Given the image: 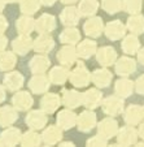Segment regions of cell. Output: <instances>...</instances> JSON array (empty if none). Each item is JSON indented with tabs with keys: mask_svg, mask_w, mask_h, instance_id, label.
Segmentation results:
<instances>
[{
	"mask_svg": "<svg viewBox=\"0 0 144 147\" xmlns=\"http://www.w3.org/2000/svg\"><path fill=\"white\" fill-rule=\"evenodd\" d=\"M69 82L75 89H83L91 83V73L83 63H75L74 68L70 70Z\"/></svg>",
	"mask_w": 144,
	"mask_h": 147,
	"instance_id": "6da1fadb",
	"label": "cell"
},
{
	"mask_svg": "<svg viewBox=\"0 0 144 147\" xmlns=\"http://www.w3.org/2000/svg\"><path fill=\"white\" fill-rule=\"evenodd\" d=\"M101 109L102 112L108 116H118L122 115L125 111V102L123 98L118 95H111V96L102 99L101 102Z\"/></svg>",
	"mask_w": 144,
	"mask_h": 147,
	"instance_id": "7a4b0ae2",
	"label": "cell"
},
{
	"mask_svg": "<svg viewBox=\"0 0 144 147\" xmlns=\"http://www.w3.org/2000/svg\"><path fill=\"white\" fill-rule=\"evenodd\" d=\"M97 124V117L92 109L87 108L86 111L80 112L77 117V128L82 133H88L96 126Z\"/></svg>",
	"mask_w": 144,
	"mask_h": 147,
	"instance_id": "3957f363",
	"label": "cell"
},
{
	"mask_svg": "<svg viewBox=\"0 0 144 147\" xmlns=\"http://www.w3.org/2000/svg\"><path fill=\"white\" fill-rule=\"evenodd\" d=\"M26 124L33 130H40L44 129L48 122V113H46L43 109H34L27 112L25 119Z\"/></svg>",
	"mask_w": 144,
	"mask_h": 147,
	"instance_id": "277c9868",
	"label": "cell"
},
{
	"mask_svg": "<svg viewBox=\"0 0 144 147\" xmlns=\"http://www.w3.org/2000/svg\"><path fill=\"white\" fill-rule=\"evenodd\" d=\"M126 30H127V26L122 24L121 20H114L105 25L104 34L111 40H121L126 35Z\"/></svg>",
	"mask_w": 144,
	"mask_h": 147,
	"instance_id": "5b68a950",
	"label": "cell"
},
{
	"mask_svg": "<svg viewBox=\"0 0 144 147\" xmlns=\"http://www.w3.org/2000/svg\"><path fill=\"white\" fill-rule=\"evenodd\" d=\"M56 57H57L58 63H60L61 65H65V67H68V68L74 67L78 60L77 48H74L73 45H66L58 50Z\"/></svg>",
	"mask_w": 144,
	"mask_h": 147,
	"instance_id": "8992f818",
	"label": "cell"
},
{
	"mask_svg": "<svg viewBox=\"0 0 144 147\" xmlns=\"http://www.w3.org/2000/svg\"><path fill=\"white\" fill-rule=\"evenodd\" d=\"M60 106H62V100H61V95L56 94V92H46L43 94L42 99H40V109L46 112V113L51 115L56 112Z\"/></svg>",
	"mask_w": 144,
	"mask_h": 147,
	"instance_id": "52a82bcc",
	"label": "cell"
},
{
	"mask_svg": "<svg viewBox=\"0 0 144 147\" xmlns=\"http://www.w3.org/2000/svg\"><path fill=\"white\" fill-rule=\"evenodd\" d=\"M34 47V39L30 34H19L13 42H12V50L16 52V55L25 56Z\"/></svg>",
	"mask_w": 144,
	"mask_h": 147,
	"instance_id": "ba28073f",
	"label": "cell"
},
{
	"mask_svg": "<svg viewBox=\"0 0 144 147\" xmlns=\"http://www.w3.org/2000/svg\"><path fill=\"white\" fill-rule=\"evenodd\" d=\"M116 137H117L118 144H122V146H133V144H135L138 142L139 133L135 129V126L126 124V126L119 129Z\"/></svg>",
	"mask_w": 144,
	"mask_h": 147,
	"instance_id": "9c48e42d",
	"label": "cell"
},
{
	"mask_svg": "<svg viewBox=\"0 0 144 147\" xmlns=\"http://www.w3.org/2000/svg\"><path fill=\"white\" fill-rule=\"evenodd\" d=\"M50 85H52V83L47 76L34 74L29 81V90L33 94H46L50 90Z\"/></svg>",
	"mask_w": 144,
	"mask_h": 147,
	"instance_id": "30bf717a",
	"label": "cell"
},
{
	"mask_svg": "<svg viewBox=\"0 0 144 147\" xmlns=\"http://www.w3.org/2000/svg\"><path fill=\"white\" fill-rule=\"evenodd\" d=\"M102 102V92L99 90V87H91L87 91L82 94V106H84L88 109H95L101 104Z\"/></svg>",
	"mask_w": 144,
	"mask_h": 147,
	"instance_id": "8fae6325",
	"label": "cell"
},
{
	"mask_svg": "<svg viewBox=\"0 0 144 147\" xmlns=\"http://www.w3.org/2000/svg\"><path fill=\"white\" fill-rule=\"evenodd\" d=\"M104 22H102L101 17L97 16H92L88 17L87 21L83 24V31L87 36H91V38H97L102 34L104 31Z\"/></svg>",
	"mask_w": 144,
	"mask_h": 147,
	"instance_id": "7c38bea8",
	"label": "cell"
},
{
	"mask_svg": "<svg viewBox=\"0 0 144 147\" xmlns=\"http://www.w3.org/2000/svg\"><path fill=\"white\" fill-rule=\"evenodd\" d=\"M114 69H116V73L118 76L127 77V76L133 74L136 70V61L133 57L122 56V57L117 59L116 64H114Z\"/></svg>",
	"mask_w": 144,
	"mask_h": 147,
	"instance_id": "4fadbf2b",
	"label": "cell"
},
{
	"mask_svg": "<svg viewBox=\"0 0 144 147\" xmlns=\"http://www.w3.org/2000/svg\"><path fill=\"white\" fill-rule=\"evenodd\" d=\"M77 113L72 111L70 108H65L60 111L56 116V124L60 126L62 130H70L77 125Z\"/></svg>",
	"mask_w": 144,
	"mask_h": 147,
	"instance_id": "5bb4252c",
	"label": "cell"
},
{
	"mask_svg": "<svg viewBox=\"0 0 144 147\" xmlns=\"http://www.w3.org/2000/svg\"><path fill=\"white\" fill-rule=\"evenodd\" d=\"M97 130H99V134H101L102 137L111 139L113 137H116L117 133H118V130H119L118 122H117V120L113 119V116L105 117V119H102L99 122Z\"/></svg>",
	"mask_w": 144,
	"mask_h": 147,
	"instance_id": "9a60e30c",
	"label": "cell"
},
{
	"mask_svg": "<svg viewBox=\"0 0 144 147\" xmlns=\"http://www.w3.org/2000/svg\"><path fill=\"white\" fill-rule=\"evenodd\" d=\"M117 59H118V56H117L116 50L111 46L101 47L96 51V60L101 67H112L116 64Z\"/></svg>",
	"mask_w": 144,
	"mask_h": 147,
	"instance_id": "2e32d148",
	"label": "cell"
},
{
	"mask_svg": "<svg viewBox=\"0 0 144 147\" xmlns=\"http://www.w3.org/2000/svg\"><path fill=\"white\" fill-rule=\"evenodd\" d=\"M51 67V60L44 53L35 55L29 63V69L33 74H44Z\"/></svg>",
	"mask_w": 144,
	"mask_h": 147,
	"instance_id": "e0dca14e",
	"label": "cell"
},
{
	"mask_svg": "<svg viewBox=\"0 0 144 147\" xmlns=\"http://www.w3.org/2000/svg\"><path fill=\"white\" fill-rule=\"evenodd\" d=\"M112 78H113V74H112V72H109L106 69V67L100 68V69H95L91 73V82L96 87H99V89L109 87V85L112 82Z\"/></svg>",
	"mask_w": 144,
	"mask_h": 147,
	"instance_id": "ac0fdd59",
	"label": "cell"
},
{
	"mask_svg": "<svg viewBox=\"0 0 144 147\" xmlns=\"http://www.w3.org/2000/svg\"><path fill=\"white\" fill-rule=\"evenodd\" d=\"M57 26L55 16L48 13H43L39 18L35 20V30L39 34H50L51 31H53Z\"/></svg>",
	"mask_w": 144,
	"mask_h": 147,
	"instance_id": "d6986e66",
	"label": "cell"
},
{
	"mask_svg": "<svg viewBox=\"0 0 144 147\" xmlns=\"http://www.w3.org/2000/svg\"><path fill=\"white\" fill-rule=\"evenodd\" d=\"M80 12L78 8H75L74 5H68L62 9V12L60 13V21L61 24L66 28L69 26H75L78 25L80 20Z\"/></svg>",
	"mask_w": 144,
	"mask_h": 147,
	"instance_id": "ffe728a7",
	"label": "cell"
},
{
	"mask_svg": "<svg viewBox=\"0 0 144 147\" xmlns=\"http://www.w3.org/2000/svg\"><path fill=\"white\" fill-rule=\"evenodd\" d=\"M69 76H70L69 68L61 64L57 65V67H53L48 73V78H50L51 83L56 85V86H62L66 81H69Z\"/></svg>",
	"mask_w": 144,
	"mask_h": 147,
	"instance_id": "44dd1931",
	"label": "cell"
},
{
	"mask_svg": "<svg viewBox=\"0 0 144 147\" xmlns=\"http://www.w3.org/2000/svg\"><path fill=\"white\" fill-rule=\"evenodd\" d=\"M144 119V112L143 107L138 106V104H131L123 111V120L127 125H139Z\"/></svg>",
	"mask_w": 144,
	"mask_h": 147,
	"instance_id": "7402d4cb",
	"label": "cell"
},
{
	"mask_svg": "<svg viewBox=\"0 0 144 147\" xmlns=\"http://www.w3.org/2000/svg\"><path fill=\"white\" fill-rule=\"evenodd\" d=\"M12 104L17 111H29L34 104V99L29 91H17L12 98Z\"/></svg>",
	"mask_w": 144,
	"mask_h": 147,
	"instance_id": "603a6c76",
	"label": "cell"
},
{
	"mask_svg": "<svg viewBox=\"0 0 144 147\" xmlns=\"http://www.w3.org/2000/svg\"><path fill=\"white\" fill-rule=\"evenodd\" d=\"M61 139H62V129L57 124L47 126L42 133V141L47 146H53V144L60 143Z\"/></svg>",
	"mask_w": 144,
	"mask_h": 147,
	"instance_id": "cb8c5ba5",
	"label": "cell"
},
{
	"mask_svg": "<svg viewBox=\"0 0 144 147\" xmlns=\"http://www.w3.org/2000/svg\"><path fill=\"white\" fill-rule=\"evenodd\" d=\"M61 100H62V106H65L66 108L74 109L82 106V94L77 90L64 89L61 91Z\"/></svg>",
	"mask_w": 144,
	"mask_h": 147,
	"instance_id": "d4e9b609",
	"label": "cell"
},
{
	"mask_svg": "<svg viewBox=\"0 0 144 147\" xmlns=\"http://www.w3.org/2000/svg\"><path fill=\"white\" fill-rule=\"evenodd\" d=\"M55 47V39L50 34H39L38 38L34 39L33 50L38 53H48Z\"/></svg>",
	"mask_w": 144,
	"mask_h": 147,
	"instance_id": "484cf974",
	"label": "cell"
},
{
	"mask_svg": "<svg viewBox=\"0 0 144 147\" xmlns=\"http://www.w3.org/2000/svg\"><path fill=\"white\" fill-rule=\"evenodd\" d=\"M134 90H135V82H133L131 80H129L126 77L119 78L116 82V85H114V92H116V95L123 98V99L131 96Z\"/></svg>",
	"mask_w": 144,
	"mask_h": 147,
	"instance_id": "4316f807",
	"label": "cell"
},
{
	"mask_svg": "<svg viewBox=\"0 0 144 147\" xmlns=\"http://www.w3.org/2000/svg\"><path fill=\"white\" fill-rule=\"evenodd\" d=\"M96 51H97V45L96 42L92 40V39L80 40L77 46L78 57L80 59H90L91 56L96 55Z\"/></svg>",
	"mask_w": 144,
	"mask_h": 147,
	"instance_id": "83f0119b",
	"label": "cell"
},
{
	"mask_svg": "<svg viewBox=\"0 0 144 147\" xmlns=\"http://www.w3.org/2000/svg\"><path fill=\"white\" fill-rule=\"evenodd\" d=\"M121 48L126 55H135L140 50V40L138 39L136 34L131 33L130 35H125L122 38Z\"/></svg>",
	"mask_w": 144,
	"mask_h": 147,
	"instance_id": "f1b7e54d",
	"label": "cell"
},
{
	"mask_svg": "<svg viewBox=\"0 0 144 147\" xmlns=\"http://www.w3.org/2000/svg\"><path fill=\"white\" fill-rule=\"evenodd\" d=\"M58 40L62 45H77L80 42V31L74 26L64 29L58 35Z\"/></svg>",
	"mask_w": 144,
	"mask_h": 147,
	"instance_id": "f546056e",
	"label": "cell"
},
{
	"mask_svg": "<svg viewBox=\"0 0 144 147\" xmlns=\"http://www.w3.org/2000/svg\"><path fill=\"white\" fill-rule=\"evenodd\" d=\"M23 82H25L23 76L19 72H16V70L7 73L5 77H4V85L11 91H18L23 86Z\"/></svg>",
	"mask_w": 144,
	"mask_h": 147,
	"instance_id": "4dcf8cb0",
	"label": "cell"
},
{
	"mask_svg": "<svg viewBox=\"0 0 144 147\" xmlns=\"http://www.w3.org/2000/svg\"><path fill=\"white\" fill-rule=\"evenodd\" d=\"M18 119V111L13 106H4L0 108V126H11Z\"/></svg>",
	"mask_w": 144,
	"mask_h": 147,
	"instance_id": "1f68e13d",
	"label": "cell"
},
{
	"mask_svg": "<svg viewBox=\"0 0 144 147\" xmlns=\"http://www.w3.org/2000/svg\"><path fill=\"white\" fill-rule=\"evenodd\" d=\"M1 141H3L4 146H16V144L21 143V138H22V133L21 130L13 126H9L7 130H4L0 136Z\"/></svg>",
	"mask_w": 144,
	"mask_h": 147,
	"instance_id": "d6a6232c",
	"label": "cell"
},
{
	"mask_svg": "<svg viewBox=\"0 0 144 147\" xmlns=\"http://www.w3.org/2000/svg\"><path fill=\"white\" fill-rule=\"evenodd\" d=\"M100 8V3L97 0H79L78 9L80 12L82 17H92L96 14V12Z\"/></svg>",
	"mask_w": 144,
	"mask_h": 147,
	"instance_id": "836d02e7",
	"label": "cell"
},
{
	"mask_svg": "<svg viewBox=\"0 0 144 147\" xmlns=\"http://www.w3.org/2000/svg\"><path fill=\"white\" fill-rule=\"evenodd\" d=\"M16 29L19 34H31L35 30V20L29 14H23L16 21Z\"/></svg>",
	"mask_w": 144,
	"mask_h": 147,
	"instance_id": "e575fe53",
	"label": "cell"
},
{
	"mask_svg": "<svg viewBox=\"0 0 144 147\" xmlns=\"http://www.w3.org/2000/svg\"><path fill=\"white\" fill-rule=\"evenodd\" d=\"M126 26L133 34H144V16L140 13L131 14L126 22Z\"/></svg>",
	"mask_w": 144,
	"mask_h": 147,
	"instance_id": "d590c367",
	"label": "cell"
},
{
	"mask_svg": "<svg viewBox=\"0 0 144 147\" xmlns=\"http://www.w3.org/2000/svg\"><path fill=\"white\" fill-rule=\"evenodd\" d=\"M16 52H11V51H1L0 52V70L8 72V70L13 69L16 67Z\"/></svg>",
	"mask_w": 144,
	"mask_h": 147,
	"instance_id": "8d00e7d4",
	"label": "cell"
},
{
	"mask_svg": "<svg viewBox=\"0 0 144 147\" xmlns=\"http://www.w3.org/2000/svg\"><path fill=\"white\" fill-rule=\"evenodd\" d=\"M43 143L42 141V134L36 133V130H27L26 133L22 134L21 138V146H40Z\"/></svg>",
	"mask_w": 144,
	"mask_h": 147,
	"instance_id": "74e56055",
	"label": "cell"
},
{
	"mask_svg": "<svg viewBox=\"0 0 144 147\" xmlns=\"http://www.w3.org/2000/svg\"><path fill=\"white\" fill-rule=\"evenodd\" d=\"M40 1L39 0H19V11L23 14L33 16L34 13L40 9Z\"/></svg>",
	"mask_w": 144,
	"mask_h": 147,
	"instance_id": "f35d334b",
	"label": "cell"
},
{
	"mask_svg": "<svg viewBox=\"0 0 144 147\" xmlns=\"http://www.w3.org/2000/svg\"><path fill=\"white\" fill-rule=\"evenodd\" d=\"M141 7H143V0H123L122 1V11H125L129 14L140 13Z\"/></svg>",
	"mask_w": 144,
	"mask_h": 147,
	"instance_id": "ab89813d",
	"label": "cell"
},
{
	"mask_svg": "<svg viewBox=\"0 0 144 147\" xmlns=\"http://www.w3.org/2000/svg\"><path fill=\"white\" fill-rule=\"evenodd\" d=\"M122 1L123 0H101V7L108 14H116L122 11Z\"/></svg>",
	"mask_w": 144,
	"mask_h": 147,
	"instance_id": "60d3db41",
	"label": "cell"
},
{
	"mask_svg": "<svg viewBox=\"0 0 144 147\" xmlns=\"http://www.w3.org/2000/svg\"><path fill=\"white\" fill-rule=\"evenodd\" d=\"M86 144L87 146H106L108 144V138L102 137L101 134H96V136L91 137Z\"/></svg>",
	"mask_w": 144,
	"mask_h": 147,
	"instance_id": "b9f144b4",
	"label": "cell"
},
{
	"mask_svg": "<svg viewBox=\"0 0 144 147\" xmlns=\"http://www.w3.org/2000/svg\"><path fill=\"white\" fill-rule=\"evenodd\" d=\"M135 91L139 95H143L144 96V74L140 76L138 80L135 81Z\"/></svg>",
	"mask_w": 144,
	"mask_h": 147,
	"instance_id": "7bdbcfd3",
	"label": "cell"
},
{
	"mask_svg": "<svg viewBox=\"0 0 144 147\" xmlns=\"http://www.w3.org/2000/svg\"><path fill=\"white\" fill-rule=\"evenodd\" d=\"M7 29H8V21L5 17L0 14V34H3Z\"/></svg>",
	"mask_w": 144,
	"mask_h": 147,
	"instance_id": "ee69618b",
	"label": "cell"
},
{
	"mask_svg": "<svg viewBox=\"0 0 144 147\" xmlns=\"http://www.w3.org/2000/svg\"><path fill=\"white\" fill-rule=\"evenodd\" d=\"M7 45H8V39L5 38V35H4V34H0V52L5 50Z\"/></svg>",
	"mask_w": 144,
	"mask_h": 147,
	"instance_id": "f6af8a7d",
	"label": "cell"
},
{
	"mask_svg": "<svg viewBox=\"0 0 144 147\" xmlns=\"http://www.w3.org/2000/svg\"><path fill=\"white\" fill-rule=\"evenodd\" d=\"M136 55H138V61L140 63L141 65H144V47L140 48V50L138 51V53H136Z\"/></svg>",
	"mask_w": 144,
	"mask_h": 147,
	"instance_id": "bcb514c9",
	"label": "cell"
},
{
	"mask_svg": "<svg viewBox=\"0 0 144 147\" xmlns=\"http://www.w3.org/2000/svg\"><path fill=\"white\" fill-rule=\"evenodd\" d=\"M39 1H40V4L44 7H52L57 0H39Z\"/></svg>",
	"mask_w": 144,
	"mask_h": 147,
	"instance_id": "7dc6e473",
	"label": "cell"
},
{
	"mask_svg": "<svg viewBox=\"0 0 144 147\" xmlns=\"http://www.w3.org/2000/svg\"><path fill=\"white\" fill-rule=\"evenodd\" d=\"M138 133H139V137H140V138L144 141V122H140V124H139Z\"/></svg>",
	"mask_w": 144,
	"mask_h": 147,
	"instance_id": "c3c4849f",
	"label": "cell"
},
{
	"mask_svg": "<svg viewBox=\"0 0 144 147\" xmlns=\"http://www.w3.org/2000/svg\"><path fill=\"white\" fill-rule=\"evenodd\" d=\"M4 100H5V90H4V87L0 85V103H3Z\"/></svg>",
	"mask_w": 144,
	"mask_h": 147,
	"instance_id": "681fc988",
	"label": "cell"
},
{
	"mask_svg": "<svg viewBox=\"0 0 144 147\" xmlns=\"http://www.w3.org/2000/svg\"><path fill=\"white\" fill-rule=\"evenodd\" d=\"M62 4H65V5H73V4H75L78 1V0H60Z\"/></svg>",
	"mask_w": 144,
	"mask_h": 147,
	"instance_id": "f907efd6",
	"label": "cell"
},
{
	"mask_svg": "<svg viewBox=\"0 0 144 147\" xmlns=\"http://www.w3.org/2000/svg\"><path fill=\"white\" fill-rule=\"evenodd\" d=\"M60 146H70V147H73L74 146V143L73 142H69V141H65V142H60Z\"/></svg>",
	"mask_w": 144,
	"mask_h": 147,
	"instance_id": "816d5d0a",
	"label": "cell"
},
{
	"mask_svg": "<svg viewBox=\"0 0 144 147\" xmlns=\"http://www.w3.org/2000/svg\"><path fill=\"white\" fill-rule=\"evenodd\" d=\"M5 4H7V1L5 0H0V12L4 9V7H5Z\"/></svg>",
	"mask_w": 144,
	"mask_h": 147,
	"instance_id": "f5cc1de1",
	"label": "cell"
},
{
	"mask_svg": "<svg viewBox=\"0 0 144 147\" xmlns=\"http://www.w3.org/2000/svg\"><path fill=\"white\" fill-rule=\"evenodd\" d=\"M7 3H17V1H19V0H5Z\"/></svg>",
	"mask_w": 144,
	"mask_h": 147,
	"instance_id": "db71d44e",
	"label": "cell"
},
{
	"mask_svg": "<svg viewBox=\"0 0 144 147\" xmlns=\"http://www.w3.org/2000/svg\"><path fill=\"white\" fill-rule=\"evenodd\" d=\"M0 146H4V143H3V141H1V138H0Z\"/></svg>",
	"mask_w": 144,
	"mask_h": 147,
	"instance_id": "11a10c76",
	"label": "cell"
},
{
	"mask_svg": "<svg viewBox=\"0 0 144 147\" xmlns=\"http://www.w3.org/2000/svg\"><path fill=\"white\" fill-rule=\"evenodd\" d=\"M143 112H144V106H143Z\"/></svg>",
	"mask_w": 144,
	"mask_h": 147,
	"instance_id": "9f6ffc18",
	"label": "cell"
}]
</instances>
